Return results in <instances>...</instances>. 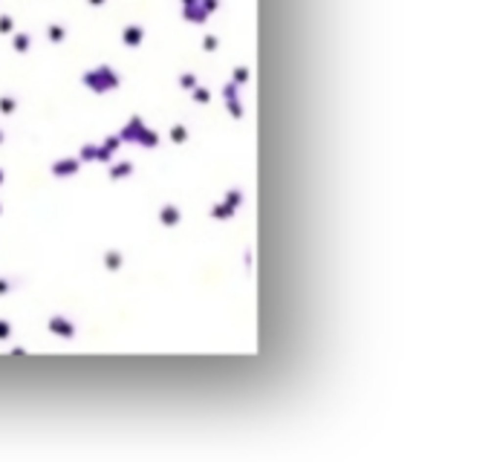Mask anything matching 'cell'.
<instances>
[{"instance_id": "6da1fadb", "label": "cell", "mask_w": 494, "mask_h": 462, "mask_svg": "<svg viewBox=\"0 0 494 462\" xmlns=\"http://www.w3.org/2000/svg\"><path fill=\"white\" fill-rule=\"evenodd\" d=\"M49 330H52V332H61V335H67V338L75 332V330L69 327V321H64V318H52V321H49Z\"/></svg>"}, {"instance_id": "7a4b0ae2", "label": "cell", "mask_w": 494, "mask_h": 462, "mask_svg": "<svg viewBox=\"0 0 494 462\" xmlns=\"http://www.w3.org/2000/svg\"><path fill=\"white\" fill-rule=\"evenodd\" d=\"M180 220V211L174 208V205H168L165 211H162V222H177Z\"/></svg>"}, {"instance_id": "3957f363", "label": "cell", "mask_w": 494, "mask_h": 462, "mask_svg": "<svg viewBox=\"0 0 494 462\" xmlns=\"http://www.w3.org/2000/svg\"><path fill=\"white\" fill-rule=\"evenodd\" d=\"M0 110H3V113H12V110H15V98H0Z\"/></svg>"}, {"instance_id": "277c9868", "label": "cell", "mask_w": 494, "mask_h": 462, "mask_svg": "<svg viewBox=\"0 0 494 462\" xmlns=\"http://www.w3.org/2000/svg\"><path fill=\"white\" fill-rule=\"evenodd\" d=\"M174 142H185V127H174Z\"/></svg>"}, {"instance_id": "5b68a950", "label": "cell", "mask_w": 494, "mask_h": 462, "mask_svg": "<svg viewBox=\"0 0 494 462\" xmlns=\"http://www.w3.org/2000/svg\"><path fill=\"white\" fill-rule=\"evenodd\" d=\"M9 332H12V330H9V324H6V321H0V338H6Z\"/></svg>"}, {"instance_id": "8992f818", "label": "cell", "mask_w": 494, "mask_h": 462, "mask_svg": "<svg viewBox=\"0 0 494 462\" xmlns=\"http://www.w3.org/2000/svg\"><path fill=\"white\" fill-rule=\"evenodd\" d=\"M0 136H3V133H0Z\"/></svg>"}]
</instances>
